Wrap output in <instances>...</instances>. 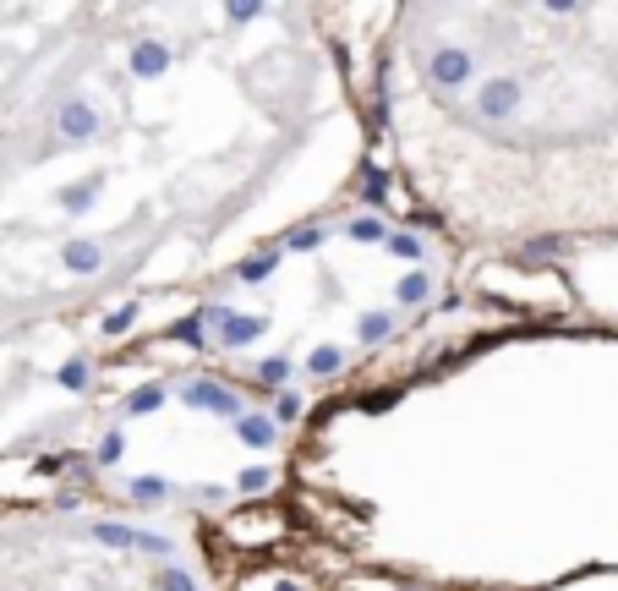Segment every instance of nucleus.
Segmentation results:
<instances>
[{"label": "nucleus", "instance_id": "obj_3", "mask_svg": "<svg viewBox=\"0 0 618 591\" xmlns=\"http://www.w3.org/2000/svg\"><path fill=\"white\" fill-rule=\"evenodd\" d=\"M88 126H93V115L83 110V104H77V110H66V132H72V137H83Z\"/></svg>", "mask_w": 618, "mask_h": 591}, {"label": "nucleus", "instance_id": "obj_2", "mask_svg": "<svg viewBox=\"0 0 618 591\" xmlns=\"http://www.w3.org/2000/svg\"><path fill=\"white\" fill-rule=\"evenodd\" d=\"M433 72H438V77H465V55H438Z\"/></svg>", "mask_w": 618, "mask_h": 591}, {"label": "nucleus", "instance_id": "obj_4", "mask_svg": "<svg viewBox=\"0 0 618 591\" xmlns=\"http://www.w3.org/2000/svg\"><path fill=\"white\" fill-rule=\"evenodd\" d=\"M72 263H77V269H93V263H99V252H93V247H72Z\"/></svg>", "mask_w": 618, "mask_h": 591}, {"label": "nucleus", "instance_id": "obj_1", "mask_svg": "<svg viewBox=\"0 0 618 591\" xmlns=\"http://www.w3.org/2000/svg\"><path fill=\"white\" fill-rule=\"evenodd\" d=\"M482 110H487V115H504V110H515V88H493V94L482 99Z\"/></svg>", "mask_w": 618, "mask_h": 591}]
</instances>
